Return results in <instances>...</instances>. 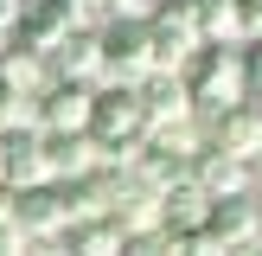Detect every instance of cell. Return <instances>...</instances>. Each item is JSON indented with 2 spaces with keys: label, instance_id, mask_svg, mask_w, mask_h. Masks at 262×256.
Instances as JSON below:
<instances>
[{
  "label": "cell",
  "instance_id": "e0dca14e",
  "mask_svg": "<svg viewBox=\"0 0 262 256\" xmlns=\"http://www.w3.org/2000/svg\"><path fill=\"white\" fill-rule=\"evenodd\" d=\"M122 256H173V230H128Z\"/></svg>",
  "mask_w": 262,
  "mask_h": 256
},
{
  "label": "cell",
  "instance_id": "8fae6325",
  "mask_svg": "<svg viewBox=\"0 0 262 256\" xmlns=\"http://www.w3.org/2000/svg\"><path fill=\"white\" fill-rule=\"evenodd\" d=\"M38 141H45V173L51 179H83V173H96V141H90V128L38 135Z\"/></svg>",
  "mask_w": 262,
  "mask_h": 256
},
{
  "label": "cell",
  "instance_id": "4fadbf2b",
  "mask_svg": "<svg viewBox=\"0 0 262 256\" xmlns=\"http://www.w3.org/2000/svg\"><path fill=\"white\" fill-rule=\"evenodd\" d=\"M0 83H7V90H19V96H38V90L51 83V64H45V51L19 45V38L7 32V45H0Z\"/></svg>",
  "mask_w": 262,
  "mask_h": 256
},
{
  "label": "cell",
  "instance_id": "9a60e30c",
  "mask_svg": "<svg viewBox=\"0 0 262 256\" xmlns=\"http://www.w3.org/2000/svg\"><path fill=\"white\" fill-rule=\"evenodd\" d=\"M199 45H243L230 0H199Z\"/></svg>",
  "mask_w": 262,
  "mask_h": 256
},
{
  "label": "cell",
  "instance_id": "d6986e66",
  "mask_svg": "<svg viewBox=\"0 0 262 256\" xmlns=\"http://www.w3.org/2000/svg\"><path fill=\"white\" fill-rule=\"evenodd\" d=\"M237 7V32H243V45L250 38H262V0H230Z\"/></svg>",
  "mask_w": 262,
  "mask_h": 256
},
{
  "label": "cell",
  "instance_id": "44dd1931",
  "mask_svg": "<svg viewBox=\"0 0 262 256\" xmlns=\"http://www.w3.org/2000/svg\"><path fill=\"white\" fill-rule=\"evenodd\" d=\"M19 7H26V0H0V26H13V19H19Z\"/></svg>",
  "mask_w": 262,
  "mask_h": 256
},
{
  "label": "cell",
  "instance_id": "30bf717a",
  "mask_svg": "<svg viewBox=\"0 0 262 256\" xmlns=\"http://www.w3.org/2000/svg\"><path fill=\"white\" fill-rule=\"evenodd\" d=\"M135 96H141L147 128H154V122H179V115H192V96H186V83H179V71H147V77L135 83Z\"/></svg>",
  "mask_w": 262,
  "mask_h": 256
},
{
  "label": "cell",
  "instance_id": "603a6c76",
  "mask_svg": "<svg viewBox=\"0 0 262 256\" xmlns=\"http://www.w3.org/2000/svg\"><path fill=\"white\" fill-rule=\"evenodd\" d=\"M7 32H13V26H0V45H7Z\"/></svg>",
  "mask_w": 262,
  "mask_h": 256
},
{
  "label": "cell",
  "instance_id": "5b68a950",
  "mask_svg": "<svg viewBox=\"0 0 262 256\" xmlns=\"http://www.w3.org/2000/svg\"><path fill=\"white\" fill-rule=\"evenodd\" d=\"M13 224H19L26 237H58V230L71 224L58 179H38V186H19V192H13Z\"/></svg>",
  "mask_w": 262,
  "mask_h": 256
},
{
  "label": "cell",
  "instance_id": "7c38bea8",
  "mask_svg": "<svg viewBox=\"0 0 262 256\" xmlns=\"http://www.w3.org/2000/svg\"><path fill=\"white\" fill-rule=\"evenodd\" d=\"M205 211H211V199H205V186L192 173H179L173 186H160V230H199Z\"/></svg>",
  "mask_w": 262,
  "mask_h": 256
},
{
  "label": "cell",
  "instance_id": "2e32d148",
  "mask_svg": "<svg viewBox=\"0 0 262 256\" xmlns=\"http://www.w3.org/2000/svg\"><path fill=\"white\" fill-rule=\"evenodd\" d=\"M173 256H230V243H217L211 230H173Z\"/></svg>",
  "mask_w": 262,
  "mask_h": 256
},
{
  "label": "cell",
  "instance_id": "ffe728a7",
  "mask_svg": "<svg viewBox=\"0 0 262 256\" xmlns=\"http://www.w3.org/2000/svg\"><path fill=\"white\" fill-rule=\"evenodd\" d=\"M102 7H109V19H147L160 0H102Z\"/></svg>",
  "mask_w": 262,
  "mask_h": 256
},
{
  "label": "cell",
  "instance_id": "52a82bcc",
  "mask_svg": "<svg viewBox=\"0 0 262 256\" xmlns=\"http://www.w3.org/2000/svg\"><path fill=\"white\" fill-rule=\"evenodd\" d=\"M51 77H71V83H102V32L96 26H71V32L51 45Z\"/></svg>",
  "mask_w": 262,
  "mask_h": 256
},
{
  "label": "cell",
  "instance_id": "6da1fadb",
  "mask_svg": "<svg viewBox=\"0 0 262 256\" xmlns=\"http://www.w3.org/2000/svg\"><path fill=\"white\" fill-rule=\"evenodd\" d=\"M192 96V115H211V109H230L243 102V45H199L179 71Z\"/></svg>",
  "mask_w": 262,
  "mask_h": 256
},
{
  "label": "cell",
  "instance_id": "9c48e42d",
  "mask_svg": "<svg viewBox=\"0 0 262 256\" xmlns=\"http://www.w3.org/2000/svg\"><path fill=\"white\" fill-rule=\"evenodd\" d=\"M205 230H211L217 243H230V250L256 243V237H262V205H256V192H237V199H211V211H205Z\"/></svg>",
  "mask_w": 262,
  "mask_h": 256
},
{
  "label": "cell",
  "instance_id": "3957f363",
  "mask_svg": "<svg viewBox=\"0 0 262 256\" xmlns=\"http://www.w3.org/2000/svg\"><path fill=\"white\" fill-rule=\"evenodd\" d=\"M205 122V147H217V154H237V160H256L262 154V102H230V109H211V115H199Z\"/></svg>",
  "mask_w": 262,
  "mask_h": 256
},
{
  "label": "cell",
  "instance_id": "7402d4cb",
  "mask_svg": "<svg viewBox=\"0 0 262 256\" xmlns=\"http://www.w3.org/2000/svg\"><path fill=\"white\" fill-rule=\"evenodd\" d=\"M230 256H262V237H256V243H243V250H230Z\"/></svg>",
  "mask_w": 262,
  "mask_h": 256
},
{
  "label": "cell",
  "instance_id": "ba28073f",
  "mask_svg": "<svg viewBox=\"0 0 262 256\" xmlns=\"http://www.w3.org/2000/svg\"><path fill=\"white\" fill-rule=\"evenodd\" d=\"M38 179H51L38 128H7V135H0V186L19 192V186H38Z\"/></svg>",
  "mask_w": 262,
  "mask_h": 256
},
{
  "label": "cell",
  "instance_id": "5bb4252c",
  "mask_svg": "<svg viewBox=\"0 0 262 256\" xmlns=\"http://www.w3.org/2000/svg\"><path fill=\"white\" fill-rule=\"evenodd\" d=\"M128 230L115 218H83V224H64V250L71 256H122Z\"/></svg>",
  "mask_w": 262,
  "mask_h": 256
},
{
  "label": "cell",
  "instance_id": "8992f818",
  "mask_svg": "<svg viewBox=\"0 0 262 256\" xmlns=\"http://www.w3.org/2000/svg\"><path fill=\"white\" fill-rule=\"evenodd\" d=\"M186 173L205 186V199H237V192H256V160H237V154H217V147H199Z\"/></svg>",
  "mask_w": 262,
  "mask_h": 256
},
{
  "label": "cell",
  "instance_id": "ac0fdd59",
  "mask_svg": "<svg viewBox=\"0 0 262 256\" xmlns=\"http://www.w3.org/2000/svg\"><path fill=\"white\" fill-rule=\"evenodd\" d=\"M243 96L262 102V38H250V45H243Z\"/></svg>",
  "mask_w": 262,
  "mask_h": 256
},
{
  "label": "cell",
  "instance_id": "277c9868",
  "mask_svg": "<svg viewBox=\"0 0 262 256\" xmlns=\"http://www.w3.org/2000/svg\"><path fill=\"white\" fill-rule=\"evenodd\" d=\"M90 96H96V83L51 77V83L32 96V109H38V135H71V128H90Z\"/></svg>",
  "mask_w": 262,
  "mask_h": 256
},
{
  "label": "cell",
  "instance_id": "7a4b0ae2",
  "mask_svg": "<svg viewBox=\"0 0 262 256\" xmlns=\"http://www.w3.org/2000/svg\"><path fill=\"white\" fill-rule=\"evenodd\" d=\"M102 83H141L154 71L147 51V19H102Z\"/></svg>",
  "mask_w": 262,
  "mask_h": 256
}]
</instances>
